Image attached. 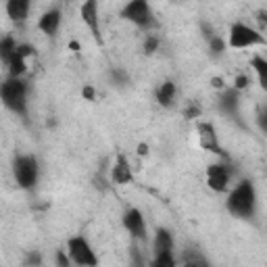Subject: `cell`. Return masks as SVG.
<instances>
[{
  "label": "cell",
  "mask_w": 267,
  "mask_h": 267,
  "mask_svg": "<svg viewBox=\"0 0 267 267\" xmlns=\"http://www.w3.org/2000/svg\"><path fill=\"white\" fill-rule=\"evenodd\" d=\"M257 188L250 180H240L234 188L228 190V201L226 207L230 211V215L238 219H255L257 217Z\"/></svg>",
  "instance_id": "6da1fadb"
},
{
  "label": "cell",
  "mask_w": 267,
  "mask_h": 267,
  "mask_svg": "<svg viewBox=\"0 0 267 267\" xmlns=\"http://www.w3.org/2000/svg\"><path fill=\"white\" fill-rule=\"evenodd\" d=\"M27 81L23 77H7L3 83H0V101L3 105L15 113L19 117H25L27 115Z\"/></svg>",
  "instance_id": "7a4b0ae2"
},
{
  "label": "cell",
  "mask_w": 267,
  "mask_h": 267,
  "mask_svg": "<svg viewBox=\"0 0 267 267\" xmlns=\"http://www.w3.org/2000/svg\"><path fill=\"white\" fill-rule=\"evenodd\" d=\"M119 17L146 34L157 30V19H154V13L148 0H128L119 11Z\"/></svg>",
  "instance_id": "3957f363"
},
{
  "label": "cell",
  "mask_w": 267,
  "mask_h": 267,
  "mask_svg": "<svg viewBox=\"0 0 267 267\" xmlns=\"http://www.w3.org/2000/svg\"><path fill=\"white\" fill-rule=\"evenodd\" d=\"M13 177L21 190H34L40 180V163L34 154H17L13 159Z\"/></svg>",
  "instance_id": "277c9868"
},
{
  "label": "cell",
  "mask_w": 267,
  "mask_h": 267,
  "mask_svg": "<svg viewBox=\"0 0 267 267\" xmlns=\"http://www.w3.org/2000/svg\"><path fill=\"white\" fill-rule=\"evenodd\" d=\"M265 36L250 27L242 21H234L230 25V34H228V40L226 44L234 50H244V48H257V46H265Z\"/></svg>",
  "instance_id": "5b68a950"
},
{
  "label": "cell",
  "mask_w": 267,
  "mask_h": 267,
  "mask_svg": "<svg viewBox=\"0 0 267 267\" xmlns=\"http://www.w3.org/2000/svg\"><path fill=\"white\" fill-rule=\"evenodd\" d=\"M234 165L228 163V159L211 163L207 167V186L213 192H228L232 188V177H234Z\"/></svg>",
  "instance_id": "8992f818"
},
{
  "label": "cell",
  "mask_w": 267,
  "mask_h": 267,
  "mask_svg": "<svg viewBox=\"0 0 267 267\" xmlns=\"http://www.w3.org/2000/svg\"><path fill=\"white\" fill-rule=\"evenodd\" d=\"M67 255L71 259V263L81 265V267H94L98 265V257L88 242V238L83 236H73L67 240Z\"/></svg>",
  "instance_id": "52a82bcc"
},
{
  "label": "cell",
  "mask_w": 267,
  "mask_h": 267,
  "mask_svg": "<svg viewBox=\"0 0 267 267\" xmlns=\"http://www.w3.org/2000/svg\"><path fill=\"white\" fill-rule=\"evenodd\" d=\"M79 17H81L83 25L88 27L94 44L105 46L103 30H101V7H98V0H83L81 7H79Z\"/></svg>",
  "instance_id": "ba28073f"
},
{
  "label": "cell",
  "mask_w": 267,
  "mask_h": 267,
  "mask_svg": "<svg viewBox=\"0 0 267 267\" xmlns=\"http://www.w3.org/2000/svg\"><path fill=\"white\" fill-rule=\"evenodd\" d=\"M196 134H199V144H201L203 150H207L211 154H219L221 159H228V152L223 150V146L219 144L217 130L211 121H199L196 123Z\"/></svg>",
  "instance_id": "9c48e42d"
},
{
  "label": "cell",
  "mask_w": 267,
  "mask_h": 267,
  "mask_svg": "<svg viewBox=\"0 0 267 267\" xmlns=\"http://www.w3.org/2000/svg\"><path fill=\"white\" fill-rule=\"evenodd\" d=\"M123 228L128 232L134 240L138 242H146L148 240V230H146V219L142 215V211L130 207L128 211L123 213Z\"/></svg>",
  "instance_id": "30bf717a"
},
{
  "label": "cell",
  "mask_w": 267,
  "mask_h": 267,
  "mask_svg": "<svg viewBox=\"0 0 267 267\" xmlns=\"http://www.w3.org/2000/svg\"><path fill=\"white\" fill-rule=\"evenodd\" d=\"M109 180H111V184H115V186H125L134 180V169L123 152H119L115 157L113 167H111V171H109Z\"/></svg>",
  "instance_id": "8fae6325"
},
{
  "label": "cell",
  "mask_w": 267,
  "mask_h": 267,
  "mask_svg": "<svg viewBox=\"0 0 267 267\" xmlns=\"http://www.w3.org/2000/svg\"><path fill=\"white\" fill-rule=\"evenodd\" d=\"M219 111H223L228 117L236 119V121H240V92H236L234 88H223L219 92ZM242 125V121H240Z\"/></svg>",
  "instance_id": "7c38bea8"
},
{
  "label": "cell",
  "mask_w": 267,
  "mask_h": 267,
  "mask_svg": "<svg viewBox=\"0 0 267 267\" xmlns=\"http://www.w3.org/2000/svg\"><path fill=\"white\" fill-rule=\"evenodd\" d=\"M61 21H63L61 9L52 7V9L42 13V17L38 19V30L44 36H57V32L61 30Z\"/></svg>",
  "instance_id": "4fadbf2b"
},
{
  "label": "cell",
  "mask_w": 267,
  "mask_h": 267,
  "mask_svg": "<svg viewBox=\"0 0 267 267\" xmlns=\"http://www.w3.org/2000/svg\"><path fill=\"white\" fill-rule=\"evenodd\" d=\"M175 98H177V86L171 79L161 81L157 86V90H154V101H157L159 107H163V109H171L175 105Z\"/></svg>",
  "instance_id": "5bb4252c"
},
{
  "label": "cell",
  "mask_w": 267,
  "mask_h": 267,
  "mask_svg": "<svg viewBox=\"0 0 267 267\" xmlns=\"http://www.w3.org/2000/svg\"><path fill=\"white\" fill-rule=\"evenodd\" d=\"M175 240L171 230L167 228H157L152 236V252L154 255H161V252H175Z\"/></svg>",
  "instance_id": "9a60e30c"
},
{
  "label": "cell",
  "mask_w": 267,
  "mask_h": 267,
  "mask_svg": "<svg viewBox=\"0 0 267 267\" xmlns=\"http://www.w3.org/2000/svg\"><path fill=\"white\" fill-rule=\"evenodd\" d=\"M7 15L11 21L15 23H23L30 17V11H32V0H7Z\"/></svg>",
  "instance_id": "2e32d148"
},
{
  "label": "cell",
  "mask_w": 267,
  "mask_h": 267,
  "mask_svg": "<svg viewBox=\"0 0 267 267\" xmlns=\"http://www.w3.org/2000/svg\"><path fill=\"white\" fill-rule=\"evenodd\" d=\"M250 67H252V71L257 73L259 86L265 90L267 88V59L263 57V54H255V57L250 59Z\"/></svg>",
  "instance_id": "e0dca14e"
},
{
  "label": "cell",
  "mask_w": 267,
  "mask_h": 267,
  "mask_svg": "<svg viewBox=\"0 0 267 267\" xmlns=\"http://www.w3.org/2000/svg\"><path fill=\"white\" fill-rule=\"evenodd\" d=\"M7 67H9V75H11V77H23V75L27 73L30 61H25V59L17 57V54H13V57L9 59V63H7Z\"/></svg>",
  "instance_id": "ac0fdd59"
},
{
  "label": "cell",
  "mask_w": 267,
  "mask_h": 267,
  "mask_svg": "<svg viewBox=\"0 0 267 267\" xmlns=\"http://www.w3.org/2000/svg\"><path fill=\"white\" fill-rule=\"evenodd\" d=\"M19 42L13 38V36H3L0 38V61H3L5 65L9 63V59L15 54V48H17Z\"/></svg>",
  "instance_id": "d6986e66"
},
{
  "label": "cell",
  "mask_w": 267,
  "mask_h": 267,
  "mask_svg": "<svg viewBox=\"0 0 267 267\" xmlns=\"http://www.w3.org/2000/svg\"><path fill=\"white\" fill-rule=\"evenodd\" d=\"M207 44H209V50H211V54H215V57H219V54H223V52H226V48H228L226 40H223L219 34L211 36V38L207 40Z\"/></svg>",
  "instance_id": "ffe728a7"
},
{
  "label": "cell",
  "mask_w": 267,
  "mask_h": 267,
  "mask_svg": "<svg viewBox=\"0 0 267 267\" xmlns=\"http://www.w3.org/2000/svg\"><path fill=\"white\" fill-rule=\"evenodd\" d=\"M150 263L154 267H175L180 261L173 257V252H161V255H154V259Z\"/></svg>",
  "instance_id": "44dd1931"
},
{
  "label": "cell",
  "mask_w": 267,
  "mask_h": 267,
  "mask_svg": "<svg viewBox=\"0 0 267 267\" xmlns=\"http://www.w3.org/2000/svg\"><path fill=\"white\" fill-rule=\"evenodd\" d=\"M159 46H161L159 36L154 34V32H148V34H146V38H144V44H142L144 54H154V52L159 50Z\"/></svg>",
  "instance_id": "7402d4cb"
},
{
  "label": "cell",
  "mask_w": 267,
  "mask_h": 267,
  "mask_svg": "<svg viewBox=\"0 0 267 267\" xmlns=\"http://www.w3.org/2000/svg\"><path fill=\"white\" fill-rule=\"evenodd\" d=\"M203 115V109H201V105L199 103H194V101H190V103H186L184 105V117L186 119H199Z\"/></svg>",
  "instance_id": "603a6c76"
},
{
  "label": "cell",
  "mask_w": 267,
  "mask_h": 267,
  "mask_svg": "<svg viewBox=\"0 0 267 267\" xmlns=\"http://www.w3.org/2000/svg\"><path fill=\"white\" fill-rule=\"evenodd\" d=\"M232 88L236 90V92H244V90H248L250 88V77L246 75V73H238L236 77H234V83H232Z\"/></svg>",
  "instance_id": "cb8c5ba5"
},
{
  "label": "cell",
  "mask_w": 267,
  "mask_h": 267,
  "mask_svg": "<svg viewBox=\"0 0 267 267\" xmlns=\"http://www.w3.org/2000/svg\"><path fill=\"white\" fill-rule=\"evenodd\" d=\"M15 54H17V57H21V59H25V61H30V59L36 57V48L32 44H17Z\"/></svg>",
  "instance_id": "d4e9b609"
},
{
  "label": "cell",
  "mask_w": 267,
  "mask_h": 267,
  "mask_svg": "<svg viewBox=\"0 0 267 267\" xmlns=\"http://www.w3.org/2000/svg\"><path fill=\"white\" fill-rule=\"evenodd\" d=\"M111 79H113L115 81V86H117V83H119V86H123V83H128L130 81V77H128V73H125L123 71V69H111Z\"/></svg>",
  "instance_id": "484cf974"
},
{
  "label": "cell",
  "mask_w": 267,
  "mask_h": 267,
  "mask_svg": "<svg viewBox=\"0 0 267 267\" xmlns=\"http://www.w3.org/2000/svg\"><path fill=\"white\" fill-rule=\"evenodd\" d=\"M54 263H57L59 267H69V265H71V259H69L67 250H57V259H54Z\"/></svg>",
  "instance_id": "4316f807"
},
{
  "label": "cell",
  "mask_w": 267,
  "mask_h": 267,
  "mask_svg": "<svg viewBox=\"0 0 267 267\" xmlns=\"http://www.w3.org/2000/svg\"><path fill=\"white\" fill-rule=\"evenodd\" d=\"M81 96H83V101H90V103H94V101H96V90H94V86H90V83H86V86L81 88Z\"/></svg>",
  "instance_id": "83f0119b"
},
{
  "label": "cell",
  "mask_w": 267,
  "mask_h": 267,
  "mask_svg": "<svg viewBox=\"0 0 267 267\" xmlns=\"http://www.w3.org/2000/svg\"><path fill=\"white\" fill-rule=\"evenodd\" d=\"M201 32H203V38H205V40H209L211 36H215V30H213V27H211L209 23H205V21L201 23Z\"/></svg>",
  "instance_id": "f1b7e54d"
},
{
  "label": "cell",
  "mask_w": 267,
  "mask_h": 267,
  "mask_svg": "<svg viewBox=\"0 0 267 267\" xmlns=\"http://www.w3.org/2000/svg\"><path fill=\"white\" fill-rule=\"evenodd\" d=\"M211 86H213L215 90H219V92H221L223 88H228L226 81H223V77H213V79H211Z\"/></svg>",
  "instance_id": "f546056e"
},
{
  "label": "cell",
  "mask_w": 267,
  "mask_h": 267,
  "mask_svg": "<svg viewBox=\"0 0 267 267\" xmlns=\"http://www.w3.org/2000/svg\"><path fill=\"white\" fill-rule=\"evenodd\" d=\"M150 150H148V144H138V154H140V157H146V154H148Z\"/></svg>",
  "instance_id": "4dcf8cb0"
},
{
  "label": "cell",
  "mask_w": 267,
  "mask_h": 267,
  "mask_svg": "<svg viewBox=\"0 0 267 267\" xmlns=\"http://www.w3.org/2000/svg\"><path fill=\"white\" fill-rule=\"evenodd\" d=\"M69 48H71V52L79 54V42L77 40H71V42H69Z\"/></svg>",
  "instance_id": "1f68e13d"
},
{
  "label": "cell",
  "mask_w": 267,
  "mask_h": 267,
  "mask_svg": "<svg viewBox=\"0 0 267 267\" xmlns=\"http://www.w3.org/2000/svg\"><path fill=\"white\" fill-rule=\"evenodd\" d=\"M27 263H38V265H40V263H42V259H40V257H38V255H36V257H34V255H32V257H30V259H27Z\"/></svg>",
  "instance_id": "d6a6232c"
},
{
  "label": "cell",
  "mask_w": 267,
  "mask_h": 267,
  "mask_svg": "<svg viewBox=\"0 0 267 267\" xmlns=\"http://www.w3.org/2000/svg\"><path fill=\"white\" fill-rule=\"evenodd\" d=\"M175 3H177V0H175Z\"/></svg>",
  "instance_id": "836d02e7"
}]
</instances>
